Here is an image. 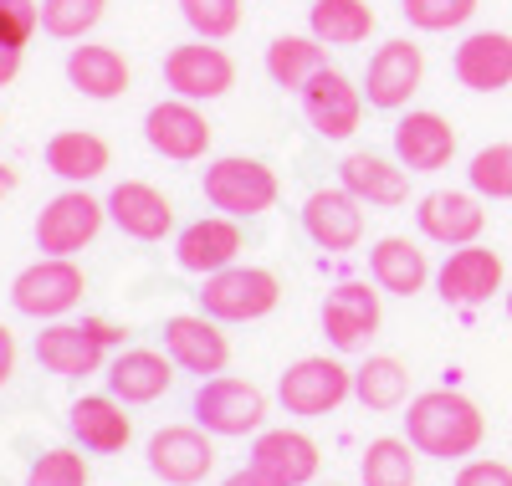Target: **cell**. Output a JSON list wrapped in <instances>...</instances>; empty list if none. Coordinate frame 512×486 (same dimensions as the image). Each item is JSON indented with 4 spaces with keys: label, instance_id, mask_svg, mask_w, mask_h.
<instances>
[{
    "label": "cell",
    "instance_id": "cell-1",
    "mask_svg": "<svg viewBox=\"0 0 512 486\" xmlns=\"http://www.w3.org/2000/svg\"><path fill=\"white\" fill-rule=\"evenodd\" d=\"M487 435V420L482 410L466 400L456 389H425L410 400V415H405V440L420 451V456H436V461H461L482 446Z\"/></svg>",
    "mask_w": 512,
    "mask_h": 486
},
{
    "label": "cell",
    "instance_id": "cell-2",
    "mask_svg": "<svg viewBox=\"0 0 512 486\" xmlns=\"http://www.w3.org/2000/svg\"><path fill=\"white\" fill-rule=\"evenodd\" d=\"M123 343V328L108 318H82V323H52L36 333V364L57 379H82L103 369V353Z\"/></svg>",
    "mask_w": 512,
    "mask_h": 486
},
{
    "label": "cell",
    "instance_id": "cell-3",
    "mask_svg": "<svg viewBox=\"0 0 512 486\" xmlns=\"http://www.w3.org/2000/svg\"><path fill=\"white\" fill-rule=\"evenodd\" d=\"M195 297H200V313L216 323H256L282 302V282L267 267H226L216 277H205Z\"/></svg>",
    "mask_w": 512,
    "mask_h": 486
},
{
    "label": "cell",
    "instance_id": "cell-4",
    "mask_svg": "<svg viewBox=\"0 0 512 486\" xmlns=\"http://www.w3.org/2000/svg\"><path fill=\"white\" fill-rule=\"evenodd\" d=\"M205 200L236 215V220H251L277 205V174L262 164V159H246V154H226L205 169Z\"/></svg>",
    "mask_w": 512,
    "mask_h": 486
},
{
    "label": "cell",
    "instance_id": "cell-5",
    "mask_svg": "<svg viewBox=\"0 0 512 486\" xmlns=\"http://www.w3.org/2000/svg\"><path fill=\"white\" fill-rule=\"evenodd\" d=\"M82 292H88V277L72 267V256H47L11 282V307L21 318H62L82 302Z\"/></svg>",
    "mask_w": 512,
    "mask_h": 486
},
{
    "label": "cell",
    "instance_id": "cell-6",
    "mask_svg": "<svg viewBox=\"0 0 512 486\" xmlns=\"http://www.w3.org/2000/svg\"><path fill=\"white\" fill-rule=\"evenodd\" d=\"M354 394V369H344L338 359H297L282 379H277V400L287 415H333Z\"/></svg>",
    "mask_w": 512,
    "mask_h": 486
},
{
    "label": "cell",
    "instance_id": "cell-7",
    "mask_svg": "<svg viewBox=\"0 0 512 486\" xmlns=\"http://www.w3.org/2000/svg\"><path fill=\"white\" fill-rule=\"evenodd\" d=\"M195 420L210 435H251L267 420V394L246 379H231V374L205 379L195 389Z\"/></svg>",
    "mask_w": 512,
    "mask_h": 486
},
{
    "label": "cell",
    "instance_id": "cell-8",
    "mask_svg": "<svg viewBox=\"0 0 512 486\" xmlns=\"http://www.w3.org/2000/svg\"><path fill=\"white\" fill-rule=\"evenodd\" d=\"M164 87L190 103L226 98L236 87V62L221 47H210V41H190V47H175L164 57Z\"/></svg>",
    "mask_w": 512,
    "mask_h": 486
},
{
    "label": "cell",
    "instance_id": "cell-9",
    "mask_svg": "<svg viewBox=\"0 0 512 486\" xmlns=\"http://www.w3.org/2000/svg\"><path fill=\"white\" fill-rule=\"evenodd\" d=\"M103 215H108V205H98L88 190L57 195L47 210L36 215V251H47V256H72V251H82V246L103 231Z\"/></svg>",
    "mask_w": 512,
    "mask_h": 486
},
{
    "label": "cell",
    "instance_id": "cell-10",
    "mask_svg": "<svg viewBox=\"0 0 512 486\" xmlns=\"http://www.w3.org/2000/svg\"><path fill=\"white\" fill-rule=\"evenodd\" d=\"M241 246H246V236H241L236 215H200L175 236V261H180V272L216 277V272L236 267Z\"/></svg>",
    "mask_w": 512,
    "mask_h": 486
},
{
    "label": "cell",
    "instance_id": "cell-11",
    "mask_svg": "<svg viewBox=\"0 0 512 486\" xmlns=\"http://www.w3.org/2000/svg\"><path fill=\"white\" fill-rule=\"evenodd\" d=\"M420 77H425L420 47L405 41V36H395V41H384V47L369 57V67H364V98H369V108L395 113V108H405L415 98Z\"/></svg>",
    "mask_w": 512,
    "mask_h": 486
},
{
    "label": "cell",
    "instance_id": "cell-12",
    "mask_svg": "<svg viewBox=\"0 0 512 486\" xmlns=\"http://www.w3.org/2000/svg\"><path fill=\"white\" fill-rule=\"evenodd\" d=\"M144 139H149L154 154L175 159V164H190L210 149V123L190 98H169V103H154L144 113Z\"/></svg>",
    "mask_w": 512,
    "mask_h": 486
},
{
    "label": "cell",
    "instance_id": "cell-13",
    "mask_svg": "<svg viewBox=\"0 0 512 486\" xmlns=\"http://www.w3.org/2000/svg\"><path fill=\"white\" fill-rule=\"evenodd\" d=\"M318 318H323V333L338 353H359L379 333V292H369V282H338L323 297Z\"/></svg>",
    "mask_w": 512,
    "mask_h": 486
},
{
    "label": "cell",
    "instance_id": "cell-14",
    "mask_svg": "<svg viewBox=\"0 0 512 486\" xmlns=\"http://www.w3.org/2000/svg\"><path fill=\"white\" fill-rule=\"evenodd\" d=\"M216 466V446H210V430L195 425H164L149 440V471L169 486H195Z\"/></svg>",
    "mask_w": 512,
    "mask_h": 486
},
{
    "label": "cell",
    "instance_id": "cell-15",
    "mask_svg": "<svg viewBox=\"0 0 512 486\" xmlns=\"http://www.w3.org/2000/svg\"><path fill=\"white\" fill-rule=\"evenodd\" d=\"M297 98H303V118L318 128L323 139H349L354 128H359V118H364L359 87L344 72H333V67H323L318 77H308V87Z\"/></svg>",
    "mask_w": 512,
    "mask_h": 486
},
{
    "label": "cell",
    "instance_id": "cell-16",
    "mask_svg": "<svg viewBox=\"0 0 512 486\" xmlns=\"http://www.w3.org/2000/svg\"><path fill=\"white\" fill-rule=\"evenodd\" d=\"M164 348H169V359H175L185 374H221L226 359H231V343L221 333L216 318H205V313H180V318H169L164 323Z\"/></svg>",
    "mask_w": 512,
    "mask_h": 486
},
{
    "label": "cell",
    "instance_id": "cell-17",
    "mask_svg": "<svg viewBox=\"0 0 512 486\" xmlns=\"http://www.w3.org/2000/svg\"><path fill=\"white\" fill-rule=\"evenodd\" d=\"M364 200H354L344 185L338 190H313L303 200V231L323 251H354L364 241Z\"/></svg>",
    "mask_w": 512,
    "mask_h": 486
},
{
    "label": "cell",
    "instance_id": "cell-18",
    "mask_svg": "<svg viewBox=\"0 0 512 486\" xmlns=\"http://www.w3.org/2000/svg\"><path fill=\"white\" fill-rule=\"evenodd\" d=\"M415 226L425 241L436 246H472L487 231V210L477 205V195H461V190H431L415 210Z\"/></svg>",
    "mask_w": 512,
    "mask_h": 486
},
{
    "label": "cell",
    "instance_id": "cell-19",
    "mask_svg": "<svg viewBox=\"0 0 512 486\" xmlns=\"http://www.w3.org/2000/svg\"><path fill=\"white\" fill-rule=\"evenodd\" d=\"M502 256L492 251V246H461V251H451L446 256V267L436 272V292L446 297V302H456V307H477V302H487L492 292H502Z\"/></svg>",
    "mask_w": 512,
    "mask_h": 486
},
{
    "label": "cell",
    "instance_id": "cell-20",
    "mask_svg": "<svg viewBox=\"0 0 512 486\" xmlns=\"http://www.w3.org/2000/svg\"><path fill=\"white\" fill-rule=\"evenodd\" d=\"M451 72L472 93H502V87H512V36L507 31H472L456 47Z\"/></svg>",
    "mask_w": 512,
    "mask_h": 486
},
{
    "label": "cell",
    "instance_id": "cell-21",
    "mask_svg": "<svg viewBox=\"0 0 512 486\" xmlns=\"http://www.w3.org/2000/svg\"><path fill=\"white\" fill-rule=\"evenodd\" d=\"M395 159L410 174H436L456 159V128L441 113H405L395 123Z\"/></svg>",
    "mask_w": 512,
    "mask_h": 486
},
{
    "label": "cell",
    "instance_id": "cell-22",
    "mask_svg": "<svg viewBox=\"0 0 512 486\" xmlns=\"http://www.w3.org/2000/svg\"><path fill=\"white\" fill-rule=\"evenodd\" d=\"M108 215H113V226L123 236H134V241H164L169 231H175V205H169L154 185H144V180L113 185Z\"/></svg>",
    "mask_w": 512,
    "mask_h": 486
},
{
    "label": "cell",
    "instance_id": "cell-23",
    "mask_svg": "<svg viewBox=\"0 0 512 486\" xmlns=\"http://www.w3.org/2000/svg\"><path fill=\"white\" fill-rule=\"evenodd\" d=\"M67 430L82 451L93 456H113L128 446V435H134V420L123 415V400L113 394H82V400L67 410Z\"/></svg>",
    "mask_w": 512,
    "mask_h": 486
},
{
    "label": "cell",
    "instance_id": "cell-24",
    "mask_svg": "<svg viewBox=\"0 0 512 486\" xmlns=\"http://www.w3.org/2000/svg\"><path fill=\"white\" fill-rule=\"evenodd\" d=\"M175 384V359H164L154 348H123L108 364V394L123 405H154L159 394Z\"/></svg>",
    "mask_w": 512,
    "mask_h": 486
},
{
    "label": "cell",
    "instance_id": "cell-25",
    "mask_svg": "<svg viewBox=\"0 0 512 486\" xmlns=\"http://www.w3.org/2000/svg\"><path fill=\"white\" fill-rule=\"evenodd\" d=\"M251 466L277 486H308L318 476V446L303 430H262L251 446Z\"/></svg>",
    "mask_w": 512,
    "mask_h": 486
},
{
    "label": "cell",
    "instance_id": "cell-26",
    "mask_svg": "<svg viewBox=\"0 0 512 486\" xmlns=\"http://www.w3.org/2000/svg\"><path fill=\"white\" fill-rule=\"evenodd\" d=\"M338 185H344L354 200L364 205H405L410 200V174L405 164H390L384 154H349L338 164Z\"/></svg>",
    "mask_w": 512,
    "mask_h": 486
},
{
    "label": "cell",
    "instance_id": "cell-27",
    "mask_svg": "<svg viewBox=\"0 0 512 486\" xmlns=\"http://www.w3.org/2000/svg\"><path fill=\"white\" fill-rule=\"evenodd\" d=\"M369 277L379 292H395V297H415L425 282H431V261L425 251L405 236H384L374 251H369Z\"/></svg>",
    "mask_w": 512,
    "mask_h": 486
},
{
    "label": "cell",
    "instance_id": "cell-28",
    "mask_svg": "<svg viewBox=\"0 0 512 486\" xmlns=\"http://www.w3.org/2000/svg\"><path fill=\"white\" fill-rule=\"evenodd\" d=\"M108 164H113L108 139L88 134V128H62V134H52V144H47V169L62 174L67 185L98 180V174H108Z\"/></svg>",
    "mask_w": 512,
    "mask_h": 486
},
{
    "label": "cell",
    "instance_id": "cell-29",
    "mask_svg": "<svg viewBox=\"0 0 512 486\" xmlns=\"http://www.w3.org/2000/svg\"><path fill=\"white\" fill-rule=\"evenodd\" d=\"M67 82L77 87L82 98L108 103L128 87V62L118 47H72L67 52Z\"/></svg>",
    "mask_w": 512,
    "mask_h": 486
},
{
    "label": "cell",
    "instance_id": "cell-30",
    "mask_svg": "<svg viewBox=\"0 0 512 486\" xmlns=\"http://www.w3.org/2000/svg\"><path fill=\"white\" fill-rule=\"evenodd\" d=\"M308 26L323 47H359L374 31V6L369 0H313Z\"/></svg>",
    "mask_w": 512,
    "mask_h": 486
},
{
    "label": "cell",
    "instance_id": "cell-31",
    "mask_svg": "<svg viewBox=\"0 0 512 486\" xmlns=\"http://www.w3.org/2000/svg\"><path fill=\"white\" fill-rule=\"evenodd\" d=\"M323 67H328V57H323L318 36H277L267 47V77L277 87H287V93H303L308 77H318Z\"/></svg>",
    "mask_w": 512,
    "mask_h": 486
},
{
    "label": "cell",
    "instance_id": "cell-32",
    "mask_svg": "<svg viewBox=\"0 0 512 486\" xmlns=\"http://www.w3.org/2000/svg\"><path fill=\"white\" fill-rule=\"evenodd\" d=\"M354 394L364 410H400L405 394H410V374L400 359H390V353H374V359H364L354 369Z\"/></svg>",
    "mask_w": 512,
    "mask_h": 486
},
{
    "label": "cell",
    "instance_id": "cell-33",
    "mask_svg": "<svg viewBox=\"0 0 512 486\" xmlns=\"http://www.w3.org/2000/svg\"><path fill=\"white\" fill-rule=\"evenodd\" d=\"M410 451H415L410 440H395V435L374 440V446L364 451V461H359L364 486H415V456Z\"/></svg>",
    "mask_w": 512,
    "mask_h": 486
},
{
    "label": "cell",
    "instance_id": "cell-34",
    "mask_svg": "<svg viewBox=\"0 0 512 486\" xmlns=\"http://www.w3.org/2000/svg\"><path fill=\"white\" fill-rule=\"evenodd\" d=\"M108 11V0H41V31L57 41H77L88 36Z\"/></svg>",
    "mask_w": 512,
    "mask_h": 486
},
{
    "label": "cell",
    "instance_id": "cell-35",
    "mask_svg": "<svg viewBox=\"0 0 512 486\" xmlns=\"http://www.w3.org/2000/svg\"><path fill=\"white\" fill-rule=\"evenodd\" d=\"M466 180L477 195L487 200H512V144H487L472 164H466Z\"/></svg>",
    "mask_w": 512,
    "mask_h": 486
},
{
    "label": "cell",
    "instance_id": "cell-36",
    "mask_svg": "<svg viewBox=\"0 0 512 486\" xmlns=\"http://www.w3.org/2000/svg\"><path fill=\"white\" fill-rule=\"evenodd\" d=\"M180 16L200 41H226L241 26V0H180Z\"/></svg>",
    "mask_w": 512,
    "mask_h": 486
},
{
    "label": "cell",
    "instance_id": "cell-37",
    "mask_svg": "<svg viewBox=\"0 0 512 486\" xmlns=\"http://www.w3.org/2000/svg\"><path fill=\"white\" fill-rule=\"evenodd\" d=\"M415 31H456L477 16V0H400Z\"/></svg>",
    "mask_w": 512,
    "mask_h": 486
},
{
    "label": "cell",
    "instance_id": "cell-38",
    "mask_svg": "<svg viewBox=\"0 0 512 486\" xmlns=\"http://www.w3.org/2000/svg\"><path fill=\"white\" fill-rule=\"evenodd\" d=\"M26 486H88V461L77 451L57 446V451H41L26 471Z\"/></svg>",
    "mask_w": 512,
    "mask_h": 486
},
{
    "label": "cell",
    "instance_id": "cell-39",
    "mask_svg": "<svg viewBox=\"0 0 512 486\" xmlns=\"http://www.w3.org/2000/svg\"><path fill=\"white\" fill-rule=\"evenodd\" d=\"M36 26H41V6H36V0H0V47L26 52Z\"/></svg>",
    "mask_w": 512,
    "mask_h": 486
},
{
    "label": "cell",
    "instance_id": "cell-40",
    "mask_svg": "<svg viewBox=\"0 0 512 486\" xmlns=\"http://www.w3.org/2000/svg\"><path fill=\"white\" fill-rule=\"evenodd\" d=\"M456 486H512V466L507 461H466L456 471Z\"/></svg>",
    "mask_w": 512,
    "mask_h": 486
},
{
    "label": "cell",
    "instance_id": "cell-41",
    "mask_svg": "<svg viewBox=\"0 0 512 486\" xmlns=\"http://www.w3.org/2000/svg\"><path fill=\"white\" fill-rule=\"evenodd\" d=\"M16 374V338H11V328L0 323V384H6Z\"/></svg>",
    "mask_w": 512,
    "mask_h": 486
},
{
    "label": "cell",
    "instance_id": "cell-42",
    "mask_svg": "<svg viewBox=\"0 0 512 486\" xmlns=\"http://www.w3.org/2000/svg\"><path fill=\"white\" fill-rule=\"evenodd\" d=\"M21 57H26V52L0 47V87H11V82H16V72H21Z\"/></svg>",
    "mask_w": 512,
    "mask_h": 486
},
{
    "label": "cell",
    "instance_id": "cell-43",
    "mask_svg": "<svg viewBox=\"0 0 512 486\" xmlns=\"http://www.w3.org/2000/svg\"><path fill=\"white\" fill-rule=\"evenodd\" d=\"M221 486H277L272 476H262V471H256V466H246V471H236V476H226Z\"/></svg>",
    "mask_w": 512,
    "mask_h": 486
},
{
    "label": "cell",
    "instance_id": "cell-44",
    "mask_svg": "<svg viewBox=\"0 0 512 486\" xmlns=\"http://www.w3.org/2000/svg\"><path fill=\"white\" fill-rule=\"evenodd\" d=\"M11 190H16V169H11V164H0V200H6Z\"/></svg>",
    "mask_w": 512,
    "mask_h": 486
},
{
    "label": "cell",
    "instance_id": "cell-45",
    "mask_svg": "<svg viewBox=\"0 0 512 486\" xmlns=\"http://www.w3.org/2000/svg\"><path fill=\"white\" fill-rule=\"evenodd\" d=\"M507 318H512V292H507Z\"/></svg>",
    "mask_w": 512,
    "mask_h": 486
}]
</instances>
